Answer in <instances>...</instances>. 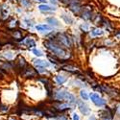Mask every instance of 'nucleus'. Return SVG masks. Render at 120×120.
Instances as JSON below:
<instances>
[{
  "instance_id": "f257e3e1",
  "label": "nucleus",
  "mask_w": 120,
  "mask_h": 120,
  "mask_svg": "<svg viewBox=\"0 0 120 120\" xmlns=\"http://www.w3.org/2000/svg\"><path fill=\"white\" fill-rule=\"evenodd\" d=\"M54 99L57 100V101H63V100H65L68 103L70 104H77L78 100L76 99V97L71 94L70 92H68L66 90H57L54 93Z\"/></svg>"
},
{
  "instance_id": "f03ea898",
  "label": "nucleus",
  "mask_w": 120,
  "mask_h": 120,
  "mask_svg": "<svg viewBox=\"0 0 120 120\" xmlns=\"http://www.w3.org/2000/svg\"><path fill=\"white\" fill-rule=\"evenodd\" d=\"M44 44L46 45V47L50 50L51 52H53L55 55L59 56V57H62V58H65V54L66 52L63 48H61V46H59L55 43H53L52 41H46L44 42Z\"/></svg>"
},
{
  "instance_id": "7ed1b4c3",
  "label": "nucleus",
  "mask_w": 120,
  "mask_h": 120,
  "mask_svg": "<svg viewBox=\"0 0 120 120\" xmlns=\"http://www.w3.org/2000/svg\"><path fill=\"white\" fill-rule=\"evenodd\" d=\"M89 97H90V99H91V101L95 104V106H97V107H103V106H105L106 104H107V102H106V100H104L103 98H101L98 94H96V93H91L90 95H89Z\"/></svg>"
},
{
  "instance_id": "20e7f679",
  "label": "nucleus",
  "mask_w": 120,
  "mask_h": 120,
  "mask_svg": "<svg viewBox=\"0 0 120 120\" xmlns=\"http://www.w3.org/2000/svg\"><path fill=\"white\" fill-rule=\"evenodd\" d=\"M77 105H78L80 112H81L84 115H89V113H90V109L88 108V106L86 103H84L83 101H78Z\"/></svg>"
},
{
  "instance_id": "39448f33",
  "label": "nucleus",
  "mask_w": 120,
  "mask_h": 120,
  "mask_svg": "<svg viewBox=\"0 0 120 120\" xmlns=\"http://www.w3.org/2000/svg\"><path fill=\"white\" fill-rule=\"evenodd\" d=\"M58 41H59V42L61 43L62 45H64V46H65V47H70V46H71V43H70V41H69L68 37L65 36L64 34L59 35Z\"/></svg>"
},
{
  "instance_id": "423d86ee",
  "label": "nucleus",
  "mask_w": 120,
  "mask_h": 120,
  "mask_svg": "<svg viewBox=\"0 0 120 120\" xmlns=\"http://www.w3.org/2000/svg\"><path fill=\"white\" fill-rule=\"evenodd\" d=\"M38 10L41 12H51V11H55V8L49 6L47 4H41L38 6Z\"/></svg>"
},
{
  "instance_id": "0eeeda50",
  "label": "nucleus",
  "mask_w": 120,
  "mask_h": 120,
  "mask_svg": "<svg viewBox=\"0 0 120 120\" xmlns=\"http://www.w3.org/2000/svg\"><path fill=\"white\" fill-rule=\"evenodd\" d=\"M34 64H36V66H41V67H48L49 66V64L45 61H41V60H38V59H35L34 60Z\"/></svg>"
},
{
  "instance_id": "6e6552de",
  "label": "nucleus",
  "mask_w": 120,
  "mask_h": 120,
  "mask_svg": "<svg viewBox=\"0 0 120 120\" xmlns=\"http://www.w3.org/2000/svg\"><path fill=\"white\" fill-rule=\"evenodd\" d=\"M23 43L26 44L28 47H34V46H36V41H34L32 38H26L23 41Z\"/></svg>"
},
{
  "instance_id": "1a4fd4ad",
  "label": "nucleus",
  "mask_w": 120,
  "mask_h": 120,
  "mask_svg": "<svg viewBox=\"0 0 120 120\" xmlns=\"http://www.w3.org/2000/svg\"><path fill=\"white\" fill-rule=\"evenodd\" d=\"M70 10L73 12V13H75V14H78L79 13V11L81 10V8H80V5L76 2V1H73L72 2V4H70Z\"/></svg>"
},
{
  "instance_id": "9d476101",
  "label": "nucleus",
  "mask_w": 120,
  "mask_h": 120,
  "mask_svg": "<svg viewBox=\"0 0 120 120\" xmlns=\"http://www.w3.org/2000/svg\"><path fill=\"white\" fill-rule=\"evenodd\" d=\"M72 107V104L70 103H65V104H60L57 106V109H59V111H65V109H70Z\"/></svg>"
},
{
  "instance_id": "9b49d317",
  "label": "nucleus",
  "mask_w": 120,
  "mask_h": 120,
  "mask_svg": "<svg viewBox=\"0 0 120 120\" xmlns=\"http://www.w3.org/2000/svg\"><path fill=\"white\" fill-rule=\"evenodd\" d=\"M23 75H24L25 77H31V76L33 77V76L36 75V72L34 71V69H32V68H25V69H24Z\"/></svg>"
},
{
  "instance_id": "f8f14e48",
  "label": "nucleus",
  "mask_w": 120,
  "mask_h": 120,
  "mask_svg": "<svg viewBox=\"0 0 120 120\" xmlns=\"http://www.w3.org/2000/svg\"><path fill=\"white\" fill-rule=\"evenodd\" d=\"M46 21H47L48 23H50L52 26H55V27H59V26H60L59 21L57 20L55 17H48V18L46 19Z\"/></svg>"
},
{
  "instance_id": "ddd939ff",
  "label": "nucleus",
  "mask_w": 120,
  "mask_h": 120,
  "mask_svg": "<svg viewBox=\"0 0 120 120\" xmlns=\"http://www.w3.org/2000/svg\"><path fill=\"white\" fill-rule=\"evenodd\" d=\"M66 80H67V78H66V77H64V76H61V75H59V76H57V77H56V82H57L59 85H63L64 83H65V82H66Z\"/></svg>"
},
{
  "instance_id": "4468645a",
  "label": "nucleus",
  "mask_w": 120,
  "mask_h": 120,
  "mask_svg": "<svg viewBox=\"0 0 120 120\" xmlns=\"http://www.w3.org/2000/svg\"><path fill=\"white\" fill-rule=\"evenodd\" d=\"M101 35H103V31L99 28H95L91 31V36L92 37H98V36H101Z\"/></svg>"
},
{
  "instance_id": "2eb2a0df",
  "label": "nucleus",
  "mask_w": 120,
  "mask_h": 120,
  "mask_svg": "<svg viewBox=\"0 0 120 120\" xmlns=\"http://www.w3.org/2000/svg\"><path fill=\"white\" fill-rule=\"evenodd\" d=\"M62 18L64 20V22H65V23H67V24H72V23H73V21H74L72 17L68 16V15H62Z\"/></svg>"
},
{
  "instance_id": "dca6fc26",
  "label": "nucleus",
  "mask_w": 120,
  "mask_h": 120,
  "mask_svg": "<svg viewBox=\"0 0 120 120\" xmlns=\"http://www.w3.org/2000/svg\"><path fill=\"white\" fill-rule=\"evenodd\" d=\"M36 29L38 30V31L43 32V31H45V30H50V27L48 25H37Z\"/></svg>"
},
{
  "instance_id": "f3484780",
  "label": "nucleus",
  "mask_w": 120,
  "mask_h": 120,
  "mask_svg": "<svg viewBox=\"0 0 120 120\" xmlns=\"http://www.w3.org/2000/svg\"><path fill=\"white\" fill-rule=\"evenodd\" d=\"M17 64H18V66L20 67V68H24L25 65H26V63H25L24 58L19 57V58H18V62H17Z\"/></svg>"
},
{
  "instance_id": "a211bd4d",
  "label": "nucleus",
  "mask_w": 120,
  "mask_h": 120,
  "mask_svg": "<svg viewBox=\"0 0 120 120\" xmlns=\"http://www.w3.org/2000/svg\"><path fill=\"white\" fill-rule=\"evenodd\" d=\"M64 70H66V71H69V72H76L77 71V68L73 67V66H70V65H65L63 67Z\"/></svg>"
},
{
  "instance_id": "6ab92c4d",
  "label": "nucleus",
  "mask_w": 120,
  "mask_h": 120,
  "mask_svg": "<svg viewBox=\"0 0 120 120\" xmlns=\"http://www.w3.org/2000/svg\"><path fill=\"white\" fill-rule=\"evenodd\" d=\"M83 18H85V19H91V13L89 11H85L83 13Z\"/></svg>"
},
{
  "instance_id": "aec40b11",
  "label": "nucleus",
  "mask_w": 120,
  "mask_h": 120,
  "mask_svg": "<svg viewBox=\"0 0 120 120\" xmlns=\"http://www.w3.org/2000/svg\"><path fill=\"white\" fill-rule=\"evenodd\" d=\"M80 96H81V98L84 99V100H87L88 99V94L85 90H81V91H80Z\"/></svg>"
},
{
  "instance_id": "412c9836",
  "label": "nucleus",
  "mask_w": 120,
  "mask_h": 120,
  "mask_svg": "<svg viewBox=\"0 0 120 120\" xmlns=\"http://www.w3.org/2000/svg\"><path fill=\"white\" fill-rule=\"evenodd\" d=\"M33 53H34L36 56H38V57H41V56L43 55L42 52L39 51V50H38V49H33Z\"/></svg>"
},
{
  "instance_id": "4be33fe9",
  "label": "nucleus",
  "mask_w": 120,
  "mask_h": 120,
  "mask_svg": "<svg viewBox=\"0 0 120 120\" xmlns=\"http://www.w3.org/2000/svg\"><path fill=\"white\" fill-rule=\"evenodd\" d=\"M21 4L24 6V7H29L30 5H31V4H30V2L28 1V0H21Z\"/></svg>"
},
{
  "instance_id": "5701e85b",
  "label": "nucleus",
  "mask_w": 120,
  "mask_h": 120,
  "mask_svg": "<svg viewBox=\"0 0 120 120\" xmlns=\"http://www.w3.org/2000/svg\"><path fill=\"white\" fill-rule=\"evenodd\" d=\"M81 29L83 30L84 32H87V31H88V25H87V24L82 25V26H81Z\"/></svg>"
},
{
  "instance_id": "b1692460",
  "label": "nucleus",
  "mask_w": 120,
  "mask_h": 120,
  "mask_svg": "<svg viewBox=\"0 0 120 120\" xmlns=\"http://www.w3.org/2000/svg\"><path fill=\"white\" fill-rule=\"evenodd\" d=\"M0 111L2 112H5L8 111V107H5V106H0Z\"/></svg>"
},
{
  "instance_id": "393cba45",
  "label": "nucleus",
  "mask_w": 120,
  "mask_h": 120,
  "mask_svg": "<svg viewBox=\"0 0 120 120\" xmlns=\"http://www.w3.org/2000/svg\"><path fill=\"white\" fill-rule=\"evenodd\" d=\"M72 118H73V120H80V117H79V115H78L76 112H74V113H73Z\"/></svg>"
},
{
  "instance_id": "a878e982",
  "label": "nucleus",
  "mask_w": 120,
  "mask_h": 120,
  "mask_svg": "<svg viewBox=\"0 0 120 120\" xmlns=\"http://www.w3.org/2000/svg\"><path fill=\"white\" fill-rule=\"evenodd\" d=\"M57 119H58V120H68V119H67V118H66L64 115H60V116H59Z\"/></svg>"
},
{
  "instance_id": "bb28decb",
  "label": "nucleus",
  "mask_w": 120,
  "mask_h": 120,
  "mask_svg": "<svg viewBox=\"0 0 120 120\" xmlns=\"http://www.w3.org/2000/svg\"><path fill=\"white\" fill-rule=\"evenodd\" d=\"M89 120H96V118H95L94 115H91L90 117H89Z\"/></svg>"
},
{
  "instance_id": "cd10ccee",
  "label": "nucleus",
  "mask_w": 120,
  "mask_h": 120,
  "mask_svg": "<svg viewBox=\"0 0 120 120\" xmlns=\"http://www.w3.org/2000/svg\"><path fill=\"white\" fill-rule=\"evenodd\" d=\"M115 36H116V37H118V38H120V31H118V32L115 34Z\"/></svg>"
},
{
  "instance_id": "c85d7f7f",
  "label": "nucleus",
  "mask_w": 120,
  "mask_h": 120,
  "mask_svg": "<svg viewBox=\"0 0 120 120\" xmlns=\"http://www.w3.org/2000/svg\"><path fill=\"white\" fill-rule=\"evenodd\" d=\"M38 1H41V2H45V0H38Z\"/></svg>"
},
{
  "instance_id": "c756f323",
  "label": "nucleus",
  "mask_w": 120,
  "mask_h": 120,
  "mask_svg": "<svg viewBox=\"0 0 120 120\" xmlns=\"http://www.w3.org/2000/svg\"><path fill=\"white\" fill-rule=\"evenodd\" d=\"M9 120H15L14 118H9Z\"/></svg>"
},
{
  "instance_id": "7c9ffc66",
  "label": "nucleus",
  "mask_w": 120,
  "mask_h": 120,
  "mask_svg": "<svg viewBox=\"0 0 120 120\" xmlns=\"http://www.w3.org/2000/svg\"><path fill=\"white\" fill-rule=\"evenodd\" d=\"M51 1H52V2H55V1H56V0H51Z\"/></svg>"
},
{
  "instance_id": "2f4dec72",
  "label": "nucleus",
  "mask_w": 120,
  "mask_h": 120,
  "mask_svg": "<svg viewBox=\"0 0 120 120\" xmlns=\"http://www.w3.org/2000/svg\"><path fill=\"white\" fill-rule=\"evenodd\" d=\"M13 1H14V0H13Z\"/></svg>"
}]
</instances>
